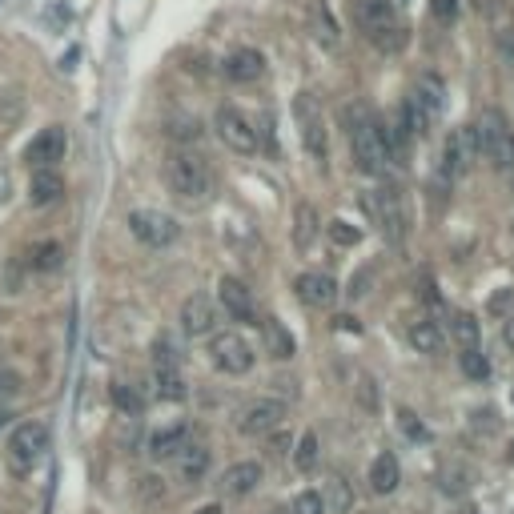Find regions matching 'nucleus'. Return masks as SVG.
I'll return each instance as SVG.
<instances>
[{
    "instance_id": "obj_46",
    "label": "nucleus",
    "mask_w": 514,
    "mask_h": 514,
    "mask_svg": "<svg viewBox=\"0 0 514 514\" xmlns=\"http://www.w3.org/2000/svg\"><path fill=\"white\" fill-rule=\"evenodd\" d=\"M502 342H506V346L514 350V314H510V318L502 322Z\"/></svg>"
},
{
    "instance_id": "obj_7",
    "label": "nucleus",
    "mask_w": 514,
    "mask_h": 514,
    "mask_svg": "<svg viewBox=\"0 0 514 514\" xmlns=\"http://www.w3.org/2000/svg\"><path fill=\"white\" fill-rule=\"evenodd\" d=\"M213 129H217L221 145L233 149V153H245V157H249V153L262 149V137H257V121H253L249 113H241L237 105H217Z\"/></svg>"
},
{
    "instance_id": "obj_14",
    "label": "nucleus",
    "mask_w": 514,
    "mask_h": 514,
    "mask_svg": "<svg viewBox=\"0 0 514 514\" xmlns=\"http://www.w3.org/2000/svg\"><path fill=\"white\" fill-rule=\"evenodd\" d=\"M217 302H221V310L233 318V322H249V326H257L253 318H257V310H253V294H249V286L245 282H237V278H221L217 282Z\"/></svg>"
},
{
    "instance_id": "obj_43",
    "label": "nucleus",
    "mask_w": 514,
    "mask_h": 514,
    "mask_svg": "<svg viewBox=\"0 0 514 514\" xmlns=\"http://www.w3.org/2000/svg\"><path fill=\"white\" fill-rule=\"evenodd\" d=\"M334 326H338L342 334H362V326H358V318H350V314H342V318H334Z\"/></svg>"
},
{
    "instance_id": "obj_17",
    "label": "nucleus",
    "mask_w": 514,
    "mask_h": 514,
    "mask_svg": "<svg viewBox=\"0 0 514 514\" xmlns=\"http://www.w3.org/2000/svg\"><path fill=\"white\" fill-rule=\"evenodd\" d=\"M213 326H217V306L205 294L185 298V306H181V330L189 338H205V334H213Z\"/></svg>"
},
{
    "instance_id": "obj_25",
    "label": "nucleus",
    "mask_w": 514,
    "mask_h": 514,
    "mask_svg": "<svg viewBox=\"0 0 514 514\" xmlns=\"http://www.w3.org/2000/svg\"><path fill=\"white\" fill-rule=\"evenodd\" d=\"M153 386H157V398H165V402H181V398H185L181 366H177V362H153Z\"/></svg>"
},
{
    "instance_id": "obj_18",
    "label": "nucleus",
    "mask_w": 514,
    "mask_h": 514,
    "mask_svg": "<svg viewBox=\"0 0 514 514\" xmlns=\"http://www.w3.org/2000/svg\"><path fill=\"white\" fill-rule=\"evenodd\" d=\"M262 462H233L225 474H221V494L225 498H245V494H253L257 490V482H262Z\"/></svg>"
},
{
    "instance_id": "obj_22",
    "label": "nucleus",
    "mask_w": 514,
    "mask_h": 514,
    "mask_svg": "<svg viewBox=\"0 0 514 514\" xmlns=\"http://www.w3.org/2000/svg\"><path fill=\"white\" fill-rule=\"evenodd\" d=\"M398 482H402V466H398V458H394L390 450H382V454L370 462V490H374V494H394Z\"/></svg>"
},
{
    "instance_id": "obj_15",
    "label": "nucleus",
    "mask_w": 514,
    "mask_h": 514,
    "mask_svg": "<svg viewBox=\"0 0 514 514\" xmlns=\"http://www.w3.org/2000/svg\"><path fill=\"white\" fill-rule=\"evenodd\" d=\"M221 73L233 81V85H253L266 77V57L257 49H233L225 61H221Z\"/></svg>"
},
{
    "instance_id": "obj_26",
    "label": "nucleus",
    "mask_w": 514,
    "mask_h": 514,
    "mask_svg": "<svg viewBox=\"0 0 514 514\" xmlns=\"http://www.w3.org/2000/svg\"><path fill=\"white\" fill-rule=\"evenodd\" d=\"M185 438H189V430H185V422H173V426H161L157 434H149V454H153V458H177V450L185 446Z\"/></svg>"
},
{
    "instance_id": "obj_35",
    "label": "nucleus",
    "mask_w": 514,
    "mask_h": 514,
    "mask_svg": "<svg viewBox=\"0 0 514 514\" xmlns=\"http://www.w3.org/2000/svg\"><path fill=\"white\" fill-rule=\"evenodd\" d=\"M294 466H298V470H314V466H318V434H314V430H306V434L298 438Z\"/></svg>"
},
{
    "instance_id": "obj_27",
    "label": "nucleus",
    "mask_w": 514,
    "mask_h": 514,
    "mask_svg": "<svg viewBox=\"0 0 514 514\" xmlns=\"http://www.w3.org/2000/svg\"><path fill=\"white\" fill-rule=\"evenodd\" d=\"M450 338L458 342V350H478V342H482V326H478V318H474V314H466V310L450 314Z\"/></svg>"
},
{
    "instance_id": "obj_39",
    "label": "nucleus",
    "mask_w": 514,
    "mask_h": 514,
    "mask_svg": "<svg viewBox=\"0 0 514 514\" xmlns=\"http://www.w3.org/2000/svg\"><path fill=\"white\" fill-rule=\"evenodd\" d=\"M21 394V378L13 370H0V406H9V398Z\"/></svg>"
},
{
    "instance_id": "obj_3",
    "label": "nucleus",
    "mask_w": 514,
    "mask_h": 514,
    "mask_svg": "<svg viewBox=\"0 0 514 514\" xmlns=\"http://www.w3.org/2000/svg\"><path fill=\"white\" fill-rule=\"evenodd\" d=\"M165 185L185 205H205L213 197V173H209L205 157H197L193 149H173L169 153V161H165Z\"/></svg>"
},
{
    "instance_id": "obj_41",
    "label": "nucleus",
    "mask_w": 514,
    "mask_h": 514,
    "mask_svg": "<svg viewBox=\"0 0 514 514\" xmlns=\"http://www.w3.org/2000/svg\"><path fill=\"white\" fill-rule=\"evenodd\" d=\"M434 17H438L442 25H450V21L458 17V0H434Z\"/></svg>"
},
{
    "instance_id": "obj_47",
    "label": "nucleus",
    "mask_w": 514,
    "mask_h": 514,
    "mask_svg": "<svg viewBox=\"0 0 514 514\" xmlns=\"http://www.w3.org/2000/svg\"><path fill=\"white\" fill-rule=\"evenodd\" d=\"M197 514H221V506H217V502H209V506H201Z\"/></svg>"
},
{
    "instance_id": "obj_1",
    "label": "nucleus",
    "mask_w": 514,
    "mask_h": 514,
    "mask_svg": "<svg viewBox=\"0 0 514 514\" xmlns=\"http://www.w3.org/2000/svg\"><path fill=\"white\" fill-rule=\"evenodd\" d=\"M342 125H346V141H350L354 165H358L366 177H386L390 161H386L382 133H378V117L370 113V105H362V101L342 105Z\"/></svg>"
},
{
    "instance_id": "obj_38",
    "label": "nucleus",
    "mask_w": 514,
    "mask_h": 514,
    "mask_svg": "<svg viewBox=\"0 0 514 514\" xmlns=\"http://www.w3.org/2000/svg\"><path fill=\"white\" fill-rule=\"evenodd\" d=\"M398 426H402V434H406L410 442H426V438H430V430H426L410 410H398Z\"/></svg>"
},
{
    "instance_id": "obj_21",
    "label": "nucleus",
    "mask_w": 514,
    "mask_h": 514,
    "mask_svg": "<svg viewBox=\"0 0 514 514\" xmlns=\"http://www.w3.org/2000/svg\"><path fill=\"white\" fill-rule=\"evenodd\" d=\"M209 462H213V454H209L205 446H197V442L189 446V442H185V446L177 450V478L189 482V486H197V482L209 474Z\"/></svg>"
},
{
    "instance_id": "obj_52",
    "label": "nucleus",
    "mask_w": 514,
    "mask_h": 514,
    "mask_svg": "<svg viewBox=\"0 0 514 514\" xmlns=\"http://www.w3.org/2000/svg\"><path fill=\"white\" fill-rule=\"evenodd\" d=\"M510 229H514V221H510Z\"/></svg>"
},
{
    "instance_id": "obj_4",
    "label": "nucleus",
    "mask_w": 514,
    "mask_h": 514,
    "mask_svg": "<svg viewBox=\"0 0 514 514\" xmlns=\"http://www.w3.org/2000/svg\"><path fill=\"white\" fill-rule=\"evenodd\" d=\"M474 141H478V161H490V169H510L514 165V129L502 109H482L474 121Z\"/></svg>"
},
{
    "instance_id": "obj_32",
    "label": "nucleus",
    "mask_w": 514,
    "mask_h": 514,
    "mask_svg": "<svg viewBox=\"0 0 514 514\" xmlns=\"http://www.w3.org/2000/svg\"><path fill=\"white\" fill-rule=\"evenodd\" d=\"M414 89H418V93H422L438 113L446 109V85H442V77H438V73H422V77L414 81Z\"/></svg>"
},
{
    "instance_id": "obj_34",
    "label": "nucleus",
    "mask_w": 514,
    "mask_h": 514,
    "mask_svg": "<svg viewBox=\"0 0 514 514\" xmlns=\"http://www.w3.org/2000/svg\"><path fill=\"white\" fill-rule=\"evenodd\" d=\"M494 45H498L502 61L514 65V13H506V17L494 25Z\"/></svg>"
},
{
    "instance_id": "obj_44",
    "label": "nucleus",
    "mask_w": 514,
    "mask_h": 514,
    "mask_svg": "<svg viewBox=\"0 0 514 514\" xmlns=\"http://www.w3.org/2000/svg\"><path fill=\"white\" fill-rule=\"evenodd\" d=\"M330 486H334V502L346 510V506H350V490H346V482H342V478H334Z\"/></svg>"
},
{
    "instance_id": "obj_11",
    "label": "nucleus",
    "mask_w": 514,
    "mask_h": 514,
    "mask_svg": "<svg viewBox=\"0 0 514 514\" xmlns=\"http://www.w3.org/2000/svg\"><path fill=\"white\" fill-rule=\"evenodd\" d=\"M282 418H286V402H278V398H253V402H245L237 410V430L245 438H266V434H274L282 426Z\"/></svg>"
},
{
    "instance_id": "obj_5",
    "label": "nucleus",
    "mask_w": 514,
    "mask_h": 514,
    "mask_svg": "<svg viewBox=\"0 0 514 514\" xmlns=\"http://www.w3.org/2000/svg\"><path fill=\"white\" fill-rule=\"evenodd\" d=\"M366 209L374 213V225L378 233L386 237V245L402 249L406 237H410V213H406V201L398 193V185H378L366 193Z\"/></svg>"
},
{
    "instance_id": "obj_9",
    "label": "nucleus",
    "mask_w": 514,
    "mask_h": 514,
    "mask_svg": "<svg viewBox=\"0 0 514 514\" xmlns=\"http://www.w3.org/2000/svg\"><path fill=\"white\" fill-rule=\"evenodd\" d=\"M45 450H49V426L45 422H21L9 438V462L17 474H29Z\"/></svg>"
},
{
    "instance_id": "obj_19",
    "label": "nucleus",
    "mask_w": 514,
    "mask_h": 514,
    "mask_svg": "<svg viewBox=\"0 0 514 514\" xmlns=\"http://www.w3.org/2000/svg\"><path fill=\"white\" fill-rule=\"evenodd\" d=\"M310 33H314V41L326 53H338L342 49V29H338V21L330 13V0H314V5H310Z\"/></svg>"
},
{
    "instance_id": "obj_33",
    "label": "nucleus",
    "mask_w": 514,
    "mask_h": 514,
    "mask_svg": "<svg viewBox=\"0 0 514 514\" xmlns=\"http://www.w3.org/2000/svg\"><path fill=\"white\" fill-rule=\"evenodd\" d=\"M326 237H330L334 245H342V249H354V245L362 241V229H358V225H350L346 217H334V221L326 225Z\"/></svg>"
},
{
    "instance_id": "obj_36",
    "label": "nucleus",
    "mask_w": 514,
    "mask_h": 514,
    "mask_svg": "<svg viewBox=\"0 0 514 514\" xmlns=\"http://www.w3.org/2000/svg\"><path fill=\"white\" fill-rule=\"evenodd\" d=\"M21 117H25V97H21V89H17V93L9 89L5 97H0V125H9V129H13Z\"/></svg>"
},
{
    "instance_id": "obj_12",
    "label": "nucleus",
    "mask_w": 514,
    "mask_h": 514,
    "mask_svg": "<svg viewBox=\"0 0 514 514\" xmlns=\"http://www.w3.org/2000/svg\"><path fill=\"white\" fill-rule=\"evenodd\" d=\"M65 149H69L65 129H61V125H49V129H41V133L29 141L25 161H29L33 169H57V165L65 161Z\"/></svg>"
},
{
    "instance_id": "obj_48",
    "label": "nucleus",
    "mask_w": 514,
    "mask_h": 514,
    "mask_svg": "<svg viewBox=\"0 0 514 514\" xmlns=\"http://www.w3.org/2000/svg\"><path fill=\"white\" fill-rule=\"evenodd\" d=\"M9 426V406H0V430Z\"/></svg>"
},
{
    "instance_id": "obj_31",
    "label": "nucleus",
    "mask_w": 514,
    "mask_h": 514,
    "mask_svg": "<svg viewBox=\"0 0 514 514\" xmlns=\"http://www.w3.org/2000/svg\"><path fill=\"white\" fill-rule=\"evenodd\" d=\"M458 366H462V374H466L470 382H486V378H490V358H486L482 350H462V354H458Z\"/></svg>"
},
{
    "instance_id": "obj_8",
    "label": "nucleus",
    "mask_w": 514,
    "mask_h": 514,
    "mask_svg": "<svg viewBox=\"0 0 514 514\" xmlns=\"http://www.w3.org/2000/svg\"><path fill=\"white\" fill-rule=\"evenodd\" d=\"M209 358H213V366H217L221 374H233V378L253 370V346H249L237 330L213 334V338H209Z\"/></svg>"
},
{
    "instance_id": "obj_40",
    "label": "nucleus",
    "mask_w": 514,
    "mask_h": 514,
    "mask_svg": "<svg viewBox=\"0 0 514 514\" xmlns=\"http://www.w3.org/2000/svg\"><path fill=\"white\" fill-rule=\"evenodd\" d=\"M510 306H514V290H498V294L490 298V314H498V318H510V314H514Z\"/></svg>"
},
{
    "instance_id": "obj_13",
    "label": "nucleus",
    "mask_w": 514,
    "mask_h": 514,
    "mask_svg": "<svg viewBox=\"0 0 514 514\" xmlns=\"http://www.w3.org/2000/svg\"><path fill=\"white\" fill-rule=\"evenodd\" d=\"M294 290H298V302L310 306V310H330V306L338 302V282H334L330 274H318V270L302 274V278L294 282Z\"/></svg>"
},
{
    "instance_id": "obj_20",
    "label": "nucleus",
    "mask_w": 514,
    "mask_h": 514,
    "mask_svg": "<svg viewBox=\"0 0 514 514\" xmlns=\"http://www.w3.org/2000/svg\"><path fill=\"white\" fill-rule=\"evenodd\" d=\"M65 197V177L57 169H33V181H29V201L37 209H49Z\"/></svg>"
},
{
    "instance_id": "obj_37",
    "label": "nucleus",
    "mask_w": 514,
    "mask_h": 514,
    "mask_svg": "<svg viewBox=\"0 0 514 514\" xmlns=\"http://www.w3.org/2000/svg\"><path fill=\"white\" fill-rule=\"evenodd\" d=\"M294 514H326V498L318 490H302L294 498Z\"/></svg>"
},
{
    "instance_id": "obj_45",
    "label": "nucleus",
    "mask_w": 514,
    "mask_h": 514,
    "mask_svg": "<svg viewBox=\"0 0 514 514\" xmlns=\"http://www.w3.org/2000/svg\"><path fill=\"white\" fill-rule=\"evenodd\" d=\"M9 197H13V177H9L5 169H0V205H5Z\"/></svg>"
},
{
    "instance_id": "obj_29",
    "label": "nucleus",
    "mask_w": 514,
    "mask_h": 514,
    "mask_svg": "<svg viewBox=\"0 0 514 514\" xmlns=\"http://www.w3.org/2000/svg\"><path fill=\"white\" fill-rule=\"evenodd\" d=\"M406 338H410V346H414L418 354H438V350H442V330H438L434 322H426V318L410 322V326H406Z\"/></svg>"
},
{
    "instance_id": "obj_10",
    "label": "nucleus",
    "mask_w": 514,
    "mask_h": 514,
    "mask_svg": "<svg viewBox=\"0 0 514 514\" xmlns=\"http://www.w3.org/2000/svg\"><path fill=\"white\" fill-rule=\"evenodd\" d=\"M129 233H133L141 245H149V249H165V245L177 241L181 225H177L169 213H161V209H133V213H129Z\"/></svg>"
},
{
    "instance_id": "obj_24",
    "label": "nucleus",
    "mask_w": 514,
    "mask_h": 514,
    "mask_svg": "<svg viewBox=\"0 0 514 514\" xmlns=\"http://www.w3.org/2000/svg\"><path fill=\"white\" fill-rule=\"evenodd\" d=\"M318 233H322V217H318V209H314L310 201H302V205L294 209V245H298L302 253H310Z\"/></svg>"
},
{
    "instance_id": "obj_28",
    "label": "nucleus",
    "mask_w": 514,
    "mask_h": 514,
    "mask_svg": "<svg viewBox=\"0 0 514 514\" xmlns=\"http://www.w3.org/2000/svg\"><path fill=\"white\" fill-rule=\"evenodd\" d=\"M262 334H266V354H270V358H278V362L294 358V338H290V330H286L278 318H266V322H262Z\"/></svg>"
},
{
    "instance_id": "obj_42",
    "label": "nucleus",
    "mask_w": 514,
    "mask_h": 514,
    "mask_svg": "<svg viewBox=\"0 0 514 514\" xmlns=\"http://www.w3.org/2000/svg\"><path fill=\"white\" fill-rule=\"evenodd\" d=\"M366 286H370V270H362V274L350 282V290H346V294H350V298H362V294H366Z\"/></svg>"
},
{
    "instance_id": "obj_51",
    "label": "nucleus",
    "mask_w": 514,
    "mask_h": 514,
    "mask_svg": "<svg viewBox=\"0 0 514 514\" xmlns=\"http://www.w3.org/2000/svg\"><path fill=\"white\" fill-rule=\"evenodd\" d=\"M510 406H514V386H510Z\"/></svg>"
},
{
    "instance_id": "obj_6",
    "label": "nucleus",
    "mask_w": 514,
    "mask_h": 514,
    "mask_svg": "<svg viewBox=\"0 0 514 514\" xmlns=\"http://www.w3.org/2000/svg\"><path fill=\"white\" fill-rule=\"evenodd\" d=\"M294 121H298V137H302L310 161L318 169H326V161H330V137H326V117H322V105L314 101V93H298L294 97Z\"/></svg>"
},
{
    "instance_id": "obj_2",
    "label": "nucleus",
    "mask_w": 514,
    "mask_h": 514,
    "mask_svg": "<svg viewBox=\"0 0 514 514\" xmlns=\"http://www.w3.org/2000/svg\"><path fill=\"white\" fill-rule=\"evenodd\" d=\"M350 13L358 33L378 49V53H402L406 45V29L394 13L390 0H350Z\"/></svg>"
},
{
    "instance_id": "obj_49",
    "label": "nucleus",
    "mask_w": 514,
    "mask_h": 514,
    "mask_svg": "<svg viewBox=\"0 0 514 514\" xmlns=\"http://www.w3.org/2000/svg\"><path fill=\"white\" fill-rule=\"evenodd\" d=\"M506 458H510V466H514V442H510V450H506Z\"/></svg>"
},
{
    "instance_id": "obj_50",
    "label": "nucleus",
    "mask_w": 514,
    "mask_h": 514,
    "mask_svg": "<svg viewBox=\"0 0 514 514\" xmlns=\"http://www.w3.org/2000/svg\"><path fill=\"white\" fill-rule=\"evenodd\" d=\"M506 173H510V193H514V165H510V169H506Z\"/></svg>"
},
{
    "instance_id": "obj_23",
    "label": "nucleus",
    "mask_w": 514,
    "mask_h": 514,
    "mask_svg": "<svg viewBox=\"0 0 514 514\" xmlns=\"http://www.w3.org/2000/svg\"><path fill=\"white\" fill-rule=\"evenodd\" d=\"M25 257H29V270H37V274H57V270L65 266V245H61V241H33Z\"/></svg>"
},
{
    "instance_id": "obj_30",
    "label": "nucleus",
    "mask_w": 514,
    "mask_h": 514,
    "mask_svg": "<svg viewBox=\"0 0 514 514\" xmlns=\"http://www.w3.org/2000/svg\"><path fill=\"white\" fill-rule=\"evenodd\" d=\"M109 398H113V406H117L121 414H141V410H145V398H141V390H137L133 382H113V386H109Z\"/></svg>"
},
{
    "instance_id": "obj_16",
    "label": "nucleus",
    "mask_w": 514,
    "mask_h": 514,
    "mask_svg": "<svg viewBox=\"0 0 514 514\" xmlns=\"http://www.w3.org/2000/svg\"><path fill=\"white\" fill-rule=\"evenodd\" d=\"M438 117H442V113H438L418 89L406 93V101H402V125H406L410 137H430V129L438 125Z\"/></svg>"
}]
</instances>
